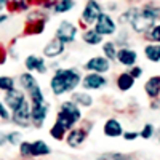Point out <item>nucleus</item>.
<instances>
[{
    "mask_svg": "<svg viewBox=\"0 0 160 160\" xmlns=\"http://www.w3.org/2000/svg\"><path fill=\"white\" fill-rule=\"evenodd\" d=\"M82 75H83L82 71L75 68V66H71V68L59 66L58 69L53 71V74L48 80L50 93L55 98L71 95L72 91L78 90L80 83H82Z\"/></svg>",
    "mask_w": 160,
    "mask_h": 160,
    "instance_id": "f257e3e1",
    "label": "nucleus"
},
{
    "mask_svg": "<svg viewBox=\"0 0 160 160\" xmlns=\"http://www.w3.org/2000/svg\"><path fill=\"white\" fill-rule=\"evenodd\" d=\"M50 21V13L40 8H31L26 13V22H24V35L35 37L42 35L47 29V24Z\"/></svg>",
    "mask_w": 160,
    "mask_h": 160,
    "instance_id": "f03ea898",
    "label": "nucleus"
},
{
    "mask_svg": "<svg viewBox=\"0 0 160 160\" xmlns=\"http://www.w3.org/2000/svg\"><path fill=\"white\" fill-rule=\"evenodd\" d=\"M104 11H106L104 5L99 0H85L82 11H80V16H78V29L91 28L96 22V19L99 18V15Z\"/></svg>",
    "mask_w": 160,
    "mask_h": 160,
    "instance_id": "7ed1b4c3",
    "label": "nucleus"
},
{
    "mask_svg": "<svg viewBox=\"0 0 160 160\" xmlns=\"http://www.w3.org/2000/svg\"><path fill=\"white\" fill-rule=\"evenodd\" d=\"M78 32H80V29L75 22H72L69 19H62V21H59L58 28L55 31V37L59 38L64 45H72L78 37Z\"/></svg>",
    "mask_w": 160,
    "mask_h": 160,
    "instance_id": "20e7f679",
    "label": "nucleus"
},
{
    "mask_svg": "<svg viewBox=\"0 0 160 160\" xmlns=\"http://www.w3.org/2000/svg\"><path fill=\"white\" fill-rule=\"evenodd\" d=\"M91 28L95 29L99 35H102V37L106 38V37L115 35V32L118 31V24H117V21L112 18L111 13L104 11V13H101V15H99V18L96 19V22L93 24Z\"/></svg>",
    "mask_w": 160,
    "mask_h": 160,
    "instance_id": "39448f33",
    "label": "nucleus"
},
{
    "mask_svg": "<svg viewBox=\"0 0 160 160\" xmlns=\"http://www.w3.org/2000/svg\"><path fill=\"white\" fill-rule=\"evenodd\" d=\"M109 83V78L102 75V74H96V72H85L82 75V87L85 91H99L102 88H106Z\"/></svg>",
    "mask_w": 160,
    "mask_h": 160,
    "instance_id": "423d86ee",
    "label": "nucleus"
},
{
    "mask_svg": "<svg viewBox=\"0 0 160 160\" xmlns=\"http://www.w3.org/2000/svg\"><path fill=\"white\" fill-rule=\"evenodd\" d=\"M112 68V62L108 59V58H104L102 55H96V56H91L88 58L83 66H82V69L85 72H96V74H102L106 75Z\"/></svg>",
    "mask_w": 160,
    "mask_h": 160,
    "instance_id": "0eeeda50",
    "label": "nucleus"
},
{
    "mask_svg": "<svg viewBox=\"0 0 160 160\" xmlns=\"http://www.w3.org/2000/svg\"><path fill=\"white\" fill-rule=\"evenodd\" d=\"M24 68L28 72H32V74H38V75H47L50 68H48V62L43 56H38V55H28L24 58Z\"/></svg>",
    "mask_w": 160,
    "mask_h": 160,
    "instance_id": "6e6552de",
    "label": "nucleus"
},
{
    "mask_svg": "<svg viewBox=\"0 0 160 160\" xmlns=\"http://www.w3.org/2000/svg\"><path fill=\"white\" fill-rule=\"evenodd\" d=\"M66 48H68V45H64L59 38L53 37V38H50L48 42L43 45V48H42V56H43L45 59H51V61L59 59L64 53H66Z\"/></svg>",
    "mask_w": 160,
    "mask_h": 160,
    "instance_id": "1a4fd4ad",
    "label": "nucleus"
},
{
    "mask_svg": "<svg viewBox=\"0 0 160 160\" xmlns=\"http://www.w3.org/2000/svg\"><path fill=\"white\" fill-rule=\"evenodd\" d=\"M50 108H51V104L48 101H45L42 104H31V125L34 128L43 127V123L47 122Z\"/></svg>",
    "mask_w": 160,
    "mask_h": 160,
    "instance_id": "9d476101",
    "label": "nucleus"
},
{
    "mask_svg": "<svg viewBox=\"0 0 160 160\" xmlns=\"http://www.w3.org/2000/svg\"><path fill=\"white\" fill-rule=\"evenodd\" d=\"M10 120L16 127H21V128L31 127V102H29V99H26L16 111L11 112Z\"/></svg>",
    "mask_w": 160,
    "mask_h": 160,
    "instance_id": "9b49d317",
    "label": "nucleus"
},
{
    "mask_svg": "<svg viewBox=\"0 0 160 160\" xmlns=\"http://www.w3.org/2000/svg\"><path fill=\"white\" fill-rule=\"evenodd\" d=\"M26 99H28V96H26V93L21 88H13L11 91L3 93V98H2V101L5 102V106L10 109V112L16 111Z\"/></svg>",
    "mask_w": 160,
    "mask_h": 160,
    "instance_id": "f8f14e48",
    "label": "nucleus"
},
{
    "mask_svg": "<svg viewBox=\"0 0 160 160\" xmlns=\"http://www.w3.org/2000/svg\"><path fill=\"white\" fill-rule=\"evenodd\" d=\"M88 128H83V127H78V128H71L68 133H66V144L69 148H80L85 141H87V136H88Z\"/></svg>",
    "mask_w": 160,
    "mask_h": 160,
    "instance_id": "ddd939ff",
    "label": "nucleus"
},
{
    "mask_svg": "<svg viewBox=\"0 0 160 160\" xmlns=\"http://www.w3.org/2000/svg\"><path fill=\"white\" fill-rule=\"evenodd\" d=\"M115 61L120 66H123V68H131V66H135L136 61H138V53L131 47H120L117 50Z\"/></svg>",
    "mask_w": 160,
    "mask_h": 160,
    "instance_id": "4468645a",
    "label": "nucleus"
},
{
    "mask_svg": "<svg viewBox=\"0 0 160 160\" xmlns=\"http://www.w3.org/2000/svg\"><path fill=\"white\" fill-rule=\"evenodd\" d=\"M61 112H64L66 115H69L72 120H74V123L77 125L78 122H82V118H83V112H82V108H78V106L69 98V99H64L62 102H59V109Z\"/></svg>",
    "mask_w": 160,
    "mask_h": 160,
    "instance_id": "2eb2a0df",
    "label": "nucleus"
},
{
    "mask_svg": "<svg viewBox=\"0 0 160 160\" xmlns=\"http://www.w3.org/2000/svg\"><path fill=\"white\" fill-rule=\"evenodd\" d=\"M71 99L82 109H88V108H93L95 104V98L91 96L90 91H85V90H75L71 93Z\"/></svg>",
    "mask_w": 160,
    "mask_h": 160,
    "instance_id": "dca6fc26",
    "label": "nucleus"
},
{
    "mask_svg": "<svg viewBox=\"0 0 160 160\" xmlns=\"http://www.w3.org/2000/svg\"><path fill=\"white\" fill-rule=\"evenodd\" d=\"M16 85H18L24 93H28V91H31L34 87L38 85V80H37L35 74L24 71V72H21V74L18 75V78H16Z\"/></svg>",
    "mask_w": 160,
    "mask_h": 160,
    "instance_id": "f3484780",
    "label": "nucleus"
},
{
    "mask_svg": "<svg viewBox=\"0 0 160 160\" xmlns=\"http://www.w3.org/2000/svg\"><path fill=\"white\" fill-rule=\"evenodd\" d=\"M80 40H82L85 45H88V47H99L104 42V37L99 35L93 28H87V29H82Z\"/></svg>",
    "mask_w": 160,
    "mask_h": 160,
    "instance_id": "a211bd4d",
    "label": "nucleus"
},
{
    "mask_svg": "<svg viewBox=\"0 0 160 160\" xmlns=\"http://www.w3.org/2000/svg\"><path fill=\"white\" fill-rule=\"evenodd\" d=\"M102 133H104L106 136H109V138H118V136H122V133H123L122 123H120L117 118L111 117V118L106 120V123L102 127Z\"/></svg>",
    "mask_w": 160,
    "mask_h": 160,
    "instance_id": "6ab92c4d",
    "label": "nucleus"
},
{
    "mask_svg": "<svg viewBox=\"0 0 160 160\" xmlns=\"http://www.w3.org/2000/svg\"><path fill=\"white\" fill-rule=\"evenodd\" d=\"M135 82H136V80L128 74V71H125V72H120V74L117 75V78H115V87H117L118 91L127 93V91H130L133 87H135Z\"/></svg>",
    "mask_w": 160,
    "mask_h": 160,
    "instance_id": "aec40b11",
    "label": "nucleus"
},
{
    "mask_svg": "<svg viewBox=\"0 0 160 160\" xmlns=\"http://www.w3.org/2000/svg\"><path fill=\"white\" fill-rule=\"evenodd\" d=\"M75 7H77V0H56L50 13L55 16H59V15H66V13L72 11Z\"/></svg>",
    "mask_w": 160,
    "mask_h": 160,
    "instance_id": "412c9836",
    "label": "nucleus"
},
{
    "mask_svg": "<svg viewBox=\"0 0 160 160\" xmlns=\"http://www.w3.org/2000/svg\"><path fill=\"white\" fill-rule=\"evenodd\" d=\"M144 91L151 99H157L160 96V75H152L144 83Z\"/></svg>",
    "mask_w": 160,
    "mask_h": 160,
    "instance_id": "4be33fe9",
    "label": "nucleus"
},
{
    "mask_svg": "<svg viewBox=\"0 0 160 160\" xmlns=\"http://www.w3.org/2000/svg\"><path fill=\"white\" fill-rule=\"evenodd\" d=\"M51 154V148L43 139H35L31 142V155L32 157H47Z\"/></svg>",
    "mask_w": 160,
    "mask_h": 160,
    "instance_id": "5701e85b",
    "label": "nucleus"
},
{
    "mask_svg": "<svg viewBox=\"0 0 160 160\" xmlns=\"http://www.w3.org/2000/svg\"><path fill=\"white\" fill-rule=\"evenodd\" d=\"M26 96H28V99H29L31 104H42V102L47 101V96H45L43 88H42V85H40V83L37 87H34L31 91L26 93Z\"/></svg>",
    "mask_w": 160,
    "mask_h": 160,
    "instance_id": "b1692460",
    "label": "nucleus"
},
{
    "mask_svg": "<svg viewBox=\"0 0 160 160\" xmlns=\"http://www.w3.org/2000/svg\"><path fill=\"white\" fill-rule=\"evenodd\" d=\"M117 50L118 47L115 45L114 40H106V42L101 43V51H102V56L108 58L111 62L115 61V56H117Z\"/></svg>",
    "mask_w": 160,
    "mask_h": 160,
    "instance_id": "393cba45",
    "label": "nucleus"
},
{
    "mask_svg": "<svg viewBox=\"0 0 160 160\" xmlns=\"http://www.w3.org/2000/svg\"><path fill=\"white\" fill-rule=\"evenodd\" d=\"M144 56L151 62H160V43H148L144 47Z\"/></svg>",
    "mask_w": 160,
    "mask_h": 160,
    "instance_id": "a878e982",
    "label": "nucleus"
},
{
    "mask_svg": "<svg viewBox=\"0 0 160 160\" xmlns=\"http://www.w3.org/2000/svg\"><path fill=\"white\" fill-rule=\"evenodd\" d=\"M29 0H10L8 3V13H28L31 10Z\"/></svg>",
    "mask_w": 160,
    "mask_h": 160,
    "instance_id": "bb28decb",
    "label": "nucleus"
},
{
    "mask_svg": "<svg viewBox=\"0 0 160 160\" xmlns=\"http://www.w3.org/2000/svg\"><path fill=\"white\" fill-rule=\"evenodd\" d=\"M13 88H16V78L7 74L0 75V91L7 93V91H11Z\"/></svg>",
    "mask_w": 160,
    "mask_h": 160,
    "instance_id": "cd10ccee",
    "label": "nucleus"
},
{
    "mask_svg": "<svg viewBox=\"0 0 160 160\" xmlns=\"http://www.w3.org/2000/svg\"><path fill=\"white\" fill-rule=\"evenodd\" d=\"M56 123H59L66 131H69L71 128H74L75 127V123H74V120L69 117V115H66L64 112H61V111H58L56 112V120H55Z\"/></svg>",
    "mask_w": 160,
    "mask_h": 160,
    "instance_id": "c85d7f7f",
    "label": "nucleus"
},
{
    "mask_svg": "<svg viewBox=\"0 0 160 160\" xmlns=\"http://www.w3.org/2000/svg\"><path fill=\"white\" fill-rule=\"evenodd\" d=\"M144 35L146 40H149L151 43H160V22H155Z\"/></svg>",
    "mask_w": 160,
    "mask_h": 160,
    "instance_id": "c756f323",
    "label": "nucleus"
},
{
    "mask_svg": "<svg viewBox=\"0 0 160 160\" xmlns=\"http://www.w3.org/2000/svg\"><path fill=\"white\" fill-rule=\"evenodd\" d=\"M56 0H29V3L32 8H40V10H43V11H51L53 5H55Z\"/></svg>",
    "mask_w": 160,
    "mask_h": 160,
    "instance_id": "7c9ffc66",
    "label": "nucleus"
},
{
    "mask_svg": "<svg viewBox=\"0 0 160 160\" xmlns=\"http://www.w3.org/2000/svg\"><path fill=\"white\" fill-rule=\"evenodd\" d=\"M48 133H50V136H51L53 139H56V141H62L68 131H66L59 123H56V122H55V123L51 125V128H50V131H48Z\"/></svg>",
    "mask_w": 160,
    "mask_h": 160,
    "instance_id": "2f4dec72",
    "label": "nucleus"
},
{
    "mask_svg": "<svg viewBox=\"0 0 160 160\" xmlns=\"http://www.w3.org/2000/svg\"><path fill=\"white\" fill-rule=\"evenodd\" d=\"M5 138H7V144H10V146H19L21 141H22V133L18 131V130H13V131L5 133Z\"/></svg>",
    "mask_w": 160,
    "mask_h": 160,
    "instance_id": "473e14b6",
    "label": "nucleus"
},
{
    "mask_svg": "<svg viewBox=\"0 0 160 160\" xmlns=\"http://www.w3.org/2000/svg\"><path fill=\"white\" fill-rule=\"evenodd\" d=\"M19 155L24 157V158H28V157H32L31 155V141H21L19 144Z\"/></svg>",
    "mask_w": 160,
    "mask_h": 160,
    "instance_id": "72a5a7b5",
    "label": "nucleus"
},
{
    "mask_svg": "<svg viewBox=\"0 0 160 160\" xmlns=\"http://www.w3.org/2000/svg\"><path fill=\"white\" fill-rule=\"evenodd\" d=\"M152 135H154V125H151V123H146L142 127V130L139 131V136L144 139H151Z\"/></svg>",
    "mask_w": 160,
    "mask_h": 160,
    "instance_id": "f704fd0d",
    "label": "nucleus"
},
{
    "mask_svg": "<svg viewBox=\"0 0 160 160\" xmlns=\"http://www.w3.org/2000/svg\"><path fill=\"white\" fill-rule=\"evenodd\" d=\"M128 74H130L133 78H135V80H138V78H141V77H142L144 69L141 68V66L135 64V66H131V68H128Z\"/></svg>",
    "mask_w": 160,
    "mask_h": 160,
    "instance_id": "c9c22d12",
    "label": "nucleus"
},
{
    "mask_svg": "<svg viewBox=\"0 0 160 160\" xmlns=\"http://www.w3.org/2000/svg\"><path fill=\"white\" fill-rule=\"evenodd\" d=\"M10 117H11L10 109L5 106V102L0 99V120H3V122H10Z\"/></svg>",
    "mask_w": 160,
    "mask_h": 160,
    "instance_id": "e433bc0d",
    "label": "nucleus"
},
{
    "mask_svg": "<svg viewBox=\"0 0 160 160\" xmlns=\"http://www.w3.org/2000/svg\"><path fill=\"white\" fill-rule=\"evenodd\" d=\"M8 59V53H7V47L0 43V66H5Z\"/></svg>",
    "mask_w": 160,
    "mask_h": 160,
    "instance_id": "4c0bfd02",
    "label": "nucleus"
},
{
    "mask_svg": "<svg viewBox=\"0 0 160 160\" xmlns=\"http://www.w3.org/2000/svg\"><path fill=\"white\" fill-rule=\"evenodd\" d=\"M122 136H123L127 141H135V139L139 136V133H138V131H123Z\"/></svg>",
    "mask_w": 160,
    "mask_h": 160,
    "instance_id": "58836bf2",
    "label": "nucleus"
},
{
    "mask_svg": "<svg viewBox=\"0 0 160 160\" xmlns=\"http://www.w3.org/2000/svg\"><path fill=\"white\" fill-rule=\"evenodd\" d=\"M8 3L10 0H0V13H5L8 10Z\"/></svg>",
    "mask_w": 160,
    "mask_h": 160,
    "instance_id": "ea45409f",
    "label": "nucleus"
},
{
    "mask_svg": "<svg viewBox=\"0 0 160 160\" xmlns=\"http://www.w3.org/2000/svg\"><path fill=\"white\" fill-rule=\"evenodd\" d=\"M8 18H10V15H8V13H0V26H2V24H5V22L8 21Z\"/></svg>",
    "mask_w": 160,
    "mask_h": 160,
    "instance_id": "a19ab883",
    "label": "nucleus"
},
{
    "mask_svg": "<svg viewBox=\"0 0 160 160\" xmlns=\"http://www.w3.org/2000/svg\"><path fill=\"white\" fill-rule=\"evenodd\" d=\"M108 8H109V10H117V3H109Z\"/></svg>",
    "mask_w": 160,
    "mask_h": 160,
    "instance_id": "79ce46f5",
    "label": "nucleus"
},
{
    "mask_svg": "<svg viewBox=\"0 0 160 160\" xmlns=\"http://www.w3.org/2000/svg\"><path fill=\"white\" fill-rule=\"evenodd\" d=\"M128 2H136V0H128Z\"/></svg>",
    "mask_w": 160,
    "mask_h": 160,
    "instance_id": "37998d69",
    "label": "nucleus"
}]
</instances>
